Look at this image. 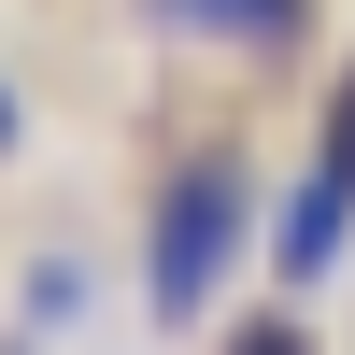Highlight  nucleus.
Returning a JSON list of instances; mask_svg holds the SVG:
<instances>
[{
	"instance_id": "obj_1",
	"label": "nucleus",
	"mask_w": 355,
	"mask_h": 355,
	"mask_svg": "<svg viewBox=\"0 0 355 355\" xmlns=\"http://www.w3.org/2000/svg\"><path fill=\"white\" fill-rule=\"evenodd\" d=\"M242 242H256V171L227 157V142L171 157L157 199H142V299H157L171 327H199V313L227 299V270H242Z\"/></svg>"
},
{
	"instance_id": "obj_5",
	"label": "nucleus",
	"mask_w": 355,
	"mask_h": 355,
	"mask_svg": "<svg viewBox=\"0 0 355 355\" xmlns=\"http://www.w3.org/2000/svg\"><path fill=\"white\" fill-rule=\"evenodd\" d=\"M327 171H341V185H355V71L327 85Z\"/></svg>"
},
{
	"instance_id": "obj_2",
	"label": "nucleus",
	"mask_w": 355,
	"mask_h": 355,
	"mask_svg": "<svg viewBox=\"0 0 355 355\" xmlns=\"http://www.w3.org/2000/svg\"><path fill=\"white\" fill-rule=\"evenodd\" d=\"M142 28H171V43H199V57H299V28H313V0H142Z\"/></svg>"
},
{
	"instance_id": "obj_3",
	"label": "nucleus",
	"mask_w": 355,
	"mask_h": 355,
	"mask_svg": "<svg viewBox=\"0 0 355 355\" xmlns=\"http://www.w3.org/2000/svg\"><path fill=\"white\" fill-rule=\"evenodd\" d=\"M341 242H355V185H341V171H313V185L284 199V227H270L284 284H327V270H341Z\"/></svg>"
},
{
	"instance_id": "obj_6",
	"label": "nucleus",
	"mask_w": 355,
	"mask_h": 355,
	"mask_svg": "<svg viewBox=\"0 0 355 355\" xmlns=\"http://www.w3.org/2000/svg\"><path fill=\"white\" fill-rule=\"evenodd\" d=\"M15 142H28V114H15V85H0V157H15Z\"/></svg>"
},
{
	"instance_id": "obj_4",
	"label": "nucleus",
	"mask_w": 355,
	"mask_h": 355,
	"mask_svg": "<svg viewBox=\"0 0 355 355\" xmlns=\"http://www.w3.org/2000/svg\"><path fill=\"white\" fill-rule=\"evenodd\" d=\"M227 355H313V327H299V313H256V327L227 341Z\"/></svg>"
}]
</instances>
